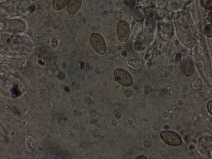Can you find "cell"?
Here are the masks:
<instances>
[{
  "mask_svg": "<svg viewBox=\"0 0 212 159\" xmlns=\"http://www.w3.org/2000/svg\"><path fill=\"white\" fill-rule=\"evenodd\" d=\"M90 41L94 49L99 54H104L106 51V45L103 37L99 34L94 33L90 38Z\"/></svg>",
  "mask_w": 212,
  "mask_h": 159,
  "instance_id": "1",
  "label": "cell"
},
{
  "mask_svg": "<svg viewBox=\"0 0 212 159\" xmlns=\"http://www.w3.org/2000/svg\"><path fill=\"white\" fill-rule=\"evenodd\" d=\"M181 69L182 73L185 76H191L193 74L195 70L193 62L190 60L185 61L182 64Z\"/></svg>",
  "mask_w": 212,
  "mask_h": 159,
  "instance_id": "5",
  "label": "cell"
},
{
  "mask_svg": "<svg viewBox=\"0 0 212 159\" xmlns=\"http://www.w3.org/2000/svg\"><path fill=\"white\" fill-rule=\"evenodd\" d=\"M205 34L208 36L212 37L211 28L206 29L205 31Z\"/></svg>",
  "mask_w": 212,
  "mask_h": 159,
  "instance_id": "8",
  "label": "cell"
},
{
  "mask_svg": "<svg viewBox=\"0 0 212 159\" xmlns=\"http://www.w3.org/2000/svg\"><path fill=\"white\" fill-rule=\"evenodd\" d=\"M160 136L165 143L170 145L177 146L180 145L182 142L180 136L174 132L164 131L161 133Z\"/></svg>",
  "mask_w": 212,
  "mask_h": 159,
  "instance_id": "2",
  "label": "cell"
},
{
  "mask_svg": "<svg viewBox=\"0 0 212 159\" xmlns=\"http://www.w3.org/2000/svg\"><path fill=\"white\" fill-rule=\"evenodd\" d=\"M212 101H210L208 102L207 106L208 110L211 114H212Z\"/></svg>",
  "mask_w": 212,
  "mask_h": 159,
  "instance_id": "9",
  "label": "cell"
},
{
  "mask_svg": "<svg viewBox=\"0 0 212 159\" xmlns=\"http://www.w3.org/2000/svg\"><path fill=\"white\" fill-rule=\"evenodd\" d=\"M117 33L119 39L121 42H125L127 39L130 34V28L127 22L123 20L118 22L117 26Z\"/></svg>",
  "mask_w": 212,
  "mask_h": 159,
  "instance_id": "4",
  "label": "cell"
},
{
  "mask_svg": "<svg viewBox=\"0 0 212 159\" xmlns=\"http://www.w3.org/2000/svg\"><path fill=\"white\" fill-rule=\"evenodd\" d=\"M69 0H53V6L55 10H60L67 4Z\"/></svg>",
  "mask_w": 212,
  "mask_h": 159,
  "instance_id": "7",
  "label": "cell"
},
{
  "mask_svg": "<svg viewBox=\"0 0 212 159\" xmlns=\"http://www.w3.org/2000/svg\"><path fill=\"white\" fill-rule=\"evenodd\" d=\"M82 0H69L67 6L68 12L71 14L76 13L81 7Z\"/></svg>",
  "mask_w": 212,
  "mask_h": 159,
  "instance_id": "6",
  "label": "cell"
},
{
  "mask_svg": "<svg viewBox=\"0 0 212 159\" xmlns=\"http://www.w3.org/2000/svg\"><path fill=\"white\" fill-rule=\"evenodd\" d=\"M116 79L120 84L126 86L131 85L132 79L130 74L126 70L121 68H117L114 71Z\"/></svg>",
  "mask_w": 212,
  "mask_h": 159,
  "instance_id": "3",
  "label": "cell"
}]
</instances>
